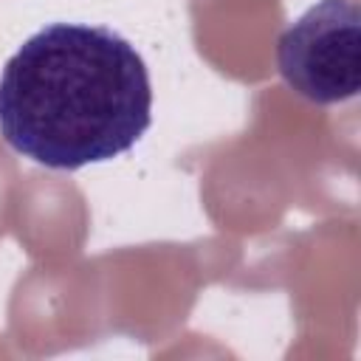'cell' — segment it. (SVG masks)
Wrapping results in <instances>:
<instances>
[{"label": "cell", "mask_w": 361, "mask_h": 361, "mask_svg": "<svg viewBox=\"0 0 361 361\" xmlns=\"http://www.w3.org/2000/svg\"><path fill=\"white\" fill-rule=\"evenodd\" d=\"M149 124L147 62L107 25L48 23L0 68V135L45 169L113 161Z\"/></svg>", "instance_id": "1"}, {"label": "cell", "mask_w": 361, "mask_h": 361, "mask_svg": "<svg viewBox=\"0 0 361 361\" xmlns=\"http://www.w3.org/2000/svg\"><path fill=\"white\" fill-rule=\"evenodd\" d=\"M282 82L313 104H338L361 90V8L319 0L276 39Z\"/></svg>", "instance_id": "2"}]
</instances>
